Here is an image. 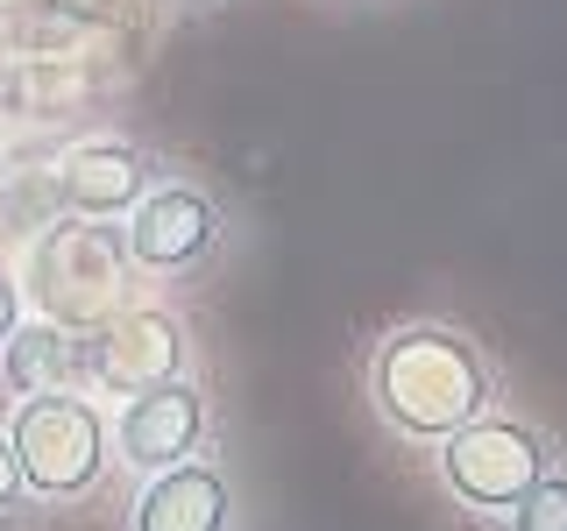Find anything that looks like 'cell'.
Returning <instances> with one entry per match:
<instances>
[{
  "label": "cell",
  "instance_id": "5",
  "mask_svg": "<svg viewBox=\"0 0 567 531\" xmlns=\"http://www.w3.org/2000/svg\"><path fill=\"white\" fill-rule=\"evenodd\" d=\"M185 362H192V333L164 305L114 312L100 333H85V376L100 389H114V397H142L156 383H177Z\"/></svg>",
  "mask_w": 567,
  "mask_h": 531
},
{
  "label": "cell",
  "instance_id": "13",
  "mask_svg": "<svg viewBox=\"0 0 567 531\" xmlns=\"http://www.w3.org/2000/svg\"><path fill=\"white\" fill-rule=\"evenodd\" d=\"M14 326H22V277L0 270V341H8Z\"/></svg>",
  "mask_w": 567,
  "mask_h": 531
},
{
  "label": "cell",
  "instance_id": "10",
  "mask_svg": "<svg viewBox=\"0 0 567 531\" xmlns=\"http://www.w3.org/2000/svg\"><path fill=\"white\" fill-rule=\"evenodd\" d=\"M0 376H8L14 397L71 389L85 376V333H64V326H50V319H22V326L0 341Z\"/></svg>",
  "mask_w": 567,
  "mask_h": 531
},
{
  "label": "cell",
  "instance_id": "3",
  "mask_svg": "<svg viewBox=\"0 0 567 531\" xmlns=\"http://www.w3.org/2000/svg\"><path fill=\"white\" fill-rule=\"evenodd\" d=\"M14 468H22V489L43 496V503H79V496L100 489L106 475V412L71 389H50V397H22V412L8 425Z\"/></svg>",
  "mask_w": 567,
  "mask_h": 531
},
{
  "label": "cell",
  "instance_id": "9",
  "mask_svg": "<svg viewBox=\"0 0 567 531\" xmlns=\"http://www.w3.org/2000/svg\"><path fill=\"white\" fill-rule=\"evenodd\" d=\"M227 518H235L227 475L206 468V460H177V468L142 482L128 531H227Z\"/></svg>",
  "mask_w": 567,
  "mask_h": 531
},
{
  "label": "cell",
  "instance_id": "12",
  "mask_svg": "<svg viewBox=\"0 0 567 531\" xmlns=\"http://www.w3.org/2000/svg\"><path fill=\"white\" fill-rule=\"evenodd\" d=\"M22 468H14V447H8V433H0V518H8L14 503H22Z\"/></svg>",
  "mask_w": 567,
  "mask_h": 531
},
{
  "label": "cell",
  "instance_id": "6",
  "mask_svg": "<svg viewBox=\"0 0 567 531\" xmlns=\"http://www.w3.org/2000/svg\"><path fill=\"white\" fill-rule=\"evenodd\" d=\"M128 262L150 277H185L220 248V206L206 199L199 185H177V177H156L150 191L128 206Z\"/></svg>",
  "mask_w": 567,
  "mask_h": 531
},
{
  "label": "cell",
  "instance_id": "11",
  "mask_svg": "<svg viewBox=\"0 0 567 531\" xmlns=\"http://www.w3.org/2000/svg\"><path fill=\"white\" fill-rule=\"evenodd\" d=\"M511 531H567V475H546V482H532L518 503L504 510Z\"/></svg>",
  "mask_w": 567,
  "mask_h": 531
},
{
  "label": "cell",
  "instance_id": "7",
  "mask_svg": "<svg viewBox=\"0 0 567 531\" xmlns=\"http://www.w3.org/2000/svg\"><path fill=\"white\" fill-rule=\"evenodd\" d=\"M199 439H206V397L185 376L128 397V404H121V418H114V447L142 475H164V468H177V460H192V454H199Z\"/></svg>",
  "mask_w": 567,
  "mask_h": 531
},
{
  "label": "cell",
  "instance_id": "4",
  "mask_svg": "<svg viewBox=\"0 0 567 531\" xmlns=\"http://www.w3.org/2000/svg\"><path fill=\"white\" fill-rule=\"evenodd\" d=\"M554 475V447L518 418H475L440 439V482H447L468 510H511L532 482Z\"/></svg>",
  "mask_w": 567,
  "mask_h": 531
},
{
  "label": "cell",
  "instance_id": "2",
  "mask_svg": "<svg viewBox=\"0 0 567 531\" xmlns=\"http://www.w3.org/2000/svg\"><path fill=\"white\" fill-rule=\"evenodd\" d=\"M128 241H121V227L106 220H64L43 227V241L29 248V305L50 319V326L64 333H100L106 319L121 312V298H128Z\"/></svg>",
  "mask_w": 567,
  "mask_h": 531
},
{
  "label": "cell",
  "instance_id": "8",
  "mask_svg": "<svg viewBox=\"0 0 567 531\" xmlns=\"http://www.w3.org/2000/svg\"><path fill=\"white\" fill-rule=\"evenodd\" d=\"M156 185V156L135 142H79L58 164V199L71 220H128V206Z\"/></svg>",
  "mask_w": 567,
  "mask_h": 531
},
{
  "label": "cell",
  "instance_id": "1",
  "mask_svg": "<svg viewBox=\"0 0 567 531\" xmlns=\"http://www.w3.org/2000/svg\"><path fill=\"white\" fill-rule=\"evenodd\" d=\"M369 404L398 439L440 447L447 433L475 425L496 404V376L461 326L412 319V326H390L369 354Z\"/></svg>",
  "mask_w": 567,
  "mask_h": 531
}]
</instances>
